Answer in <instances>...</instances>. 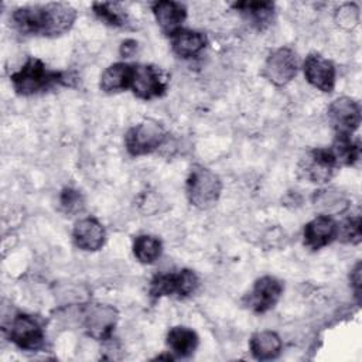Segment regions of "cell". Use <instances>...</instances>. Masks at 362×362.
Listing matches in <instances>:
<instances>
[{"label": "cell", "mask_w": 362, "mask_h": 362, "mask_svg": "<svg viewBox=\"0 0 362 362\" xmlns=\"http://www.w3.org/2000/svg\"><path fill=\"white\" fill-rule=\"evenodd\" d=\"M76 20V10L66 3L28 4L17 7L11 14L13 27L34 37H58L71 30Z\"/></svg>", "instance_id": "cell-1"}, {"label": "cell", "mask_w": 362, "mask_h": 362, "mask_svg": "<svg viewBox=\"0 0 362 362\" xmlns=\"http://www.w3.org/2000/svg\"><path fill=\"white\" fill-rule=\"evenodd\" d=\"M13 89L20 96H33L48 92L57 86H69L68 72L49 69L40 58L28 57L23 66L10 75Z\"/></svg>", "instance_id": "cell-2"}, {"label": "cell", "mask_w": 362, "mask_h": 362, "mask_svg": "<svg viewBox=\"0 0 362 362\" xmlns=\"http://www.w3.org/2000/svg\"><path fill=\"white\" fill-rule=\"evenodd\" d=\"M185 191L192 206L208 209L218 202L222 192V181L212 170L201 164H194L187 178Z\"/></svg>", "instance_id": "cell-3"}, {"label": "cell", "mask_w": 362, "mask_h": 362, "mask_svg": "<svg viewBox=\"0 0 362 362\" xmlns=\"http://www.w3.org/2000/svg\"><path fill=\"white\" fill-rule=\"evenodd\" d=\"M199 286L198 276L189 269L156 274L150 281L148 293L153 298L174 297L185 298L195 293Z\"/></svg>", "instance_id": "cell-4"}, {"label": "cell", "mask_w": 362, "mask_h": 362, "mask_svg": "<svg viewBox=\"0 0 362 362\" xmlns=\"http://www.w3.org/2000/svg\"><path fill=\"white\" fill-rule=\"evenodd\" d=\"M167 132L161 123L153 119H146L130 127L124 136V147L133 157L151 154L165 140Z\"/></svg>", "instance_id": "cell-5"}, {"label": "cell", "mask_w": 362, "mask_h": 362, "mask_svg": "<svg viewBox=\"0 0 362 362\" xmlns=\"http://www.w3.org/2000/svg\"><path fill=\"white\" fill-rule=\"evenodd\" d=\"M117 310L102 303H88L81 308L82 327L89 337L98 341L109 339L117 324Z\"/></svg>", "instance_id": "cell-6"}, {"label": "cell", "mask_w": 362, "mask_h": 362, "mask_svg": "<svg viewBox=\"0 0 362 362\" xmlns=\"http://www.w3.org/2000/svg\"><path fill=\"white\" fill-rule=\"evenodd\" d=\"M168 81L164 72L150 64H133L130 88L133 95L143 100H151L165 95Z\"/></svg>", "instance_id": "cell-7"}, {"label": "cell", "mask_w": 362, "mask_h": 362, "mask_svg": "<svg viewBox=\"0 0 362 362\" xmlns=\"http://www.w3.org/2000/svg\"><path fill=\"white\" fill-rule=\"evenodd\" d=\"M337 167L338 163L331 148L317 147L305 153V156L300 160L298 173L310 182L325 184L332 178Z\"/></svg>", "instance_id": "cell-8"}, {"label": "cell", "mask_w": 362, "mask_h": 362, "mask_svg": "<svg viewBox=\"0 0 362 362\" xmlns=\"http://www.w3.org/2000/svg\"><path fill=\"white\" fill-rule=\"evenodd\" d=\"M8 339L24 351H37L44 344V329L41 324L28 314H17L6 328Z\"/></svg>", "instance_id": "cell-9"}, {"label": "cell", "mask_w": 362, "mask_h": 362, "mask_svg": "<svg viewBox=\"0 0 362 362\" xmlns=\"http://www.w3.org/2000/svg\"><path fill=\"white\" fill-rule=\"evenodd\" d=\"M284 286L274 276H263L253 283L252 290L245 296L243 304L256 314L272 310L283 294Z\"/></svg>", "instance_id": "cell-10"}, {"label": "cell", "mask_w": 362, "mask_h": 362, "mask_svg": "<svg viewBox=\"0 0 362 362\" xmlns=\"http://www.w3.org/2000/svg\"><path fill=\"white\" fill-rule=\"evenodd\" d=\"M298 71V58L297 54L288 48L281 47L273 51L263 66L264 78L276 86L287 85Z\"/></svg>", "instance_id": "cell-11"}, {"label": "cell", "mask_w": 362, "mask_h": 362, "mask_svg": "<svg viewBox=\"0 0 362 362\" xmlns=\"http://www.w3.org/2000/svg\"><path fill=\"white\" fill-rule=\"evenodd\" d=\"M327 116L335 134H352L361 124V105L354 98L342 96L328 106Z\"/></svg>", "instance_id": "cell-12"}, {"label": "cell", "mask_w": 362, "mask_h": 362, "mask_svg": "<svg viewBox=\"0 0 362 362\" xmlns=\"http://www.w3.org/2000/svg\"><path fill=\"white\" fill-rule=\"evenodd\" d=\"M303 71L307 82L314 88L325 93L334 90L337 71L332 61L318 52H310L304 59Z\"/></svg>", "instance_id": "cell-13"}, {"label": "cell", "mask_w": 362, "mask_h": 362, "mask_svg": "<svg viewBox=\"0 0 362 362\" xmlns=\"http://www.w3.org/2000/svg\"><path fill=\"white\" fill-rule=\"evenodd\" d=\"M338 235V223L332 216L318 215L305 223L303 230L304 245L313 250L322 249L332 243Z\"/></svg>", "instance_id": "cell-14"}, {"label": "cell", "mask_w": 362, "mask_h": 362, "mask_svg": "<svg viewBox=\"0 0 362 362\" xmlns=\"http://www.w3.org/2000/svg\"><path fill=\"white\" fill-rule=\"evenodd\" d=\"M105 228L93 216L79 219L72 229V240L81 250L96 252L105 245Z\"/></svg>", "instance_id": "cell-15"}, {"label": "cell", "mask_w": 362, "mask_h": 362, "mask_svg": "<svg viewBox=\"0 0 362 362\" xmlns=\"http://www.w3.org/2000/svg\"><path fill=\"white\" fill-rule=\"evenodd\" d=\"M153 14L161 31L171 37L182 28V23L187 18V8L180 1L161 0L151 4Z\"/></svg>", "instance_id": "cell-16"}, {"label": "cell", "mask_w": 362, "mask_h": 362, "mask_svg": "<svg viewBox=\"0 0 362 362\" xmlns=\"http://www.w3.org/2000/svg\"><path fill=\"white\" fill-rule=\"evenodd\" d=\"M165 342L175 356L188 358L198 348L199 338L194 329L184 325H177L168 329Z\"/></svg>", "instance_id": "cell-17"}, {"label": "cell", "mask_w": 362, "mask_h": 362, "mask_svg": "<svg viewBox=\"0 0 362 362\" xmlns=\"http://www.w3.org/2000/svg\"><path fill=\"white\" fill-rule=\"evenodd\" d=\"M133 75V64L115 62L109 65L100 75V89L106 93L122 92L130 88Z\"/></svg>", "instance_id": "cell-18"}, {"label": "cell", "mask_w": 362, "mask_h": 362, "mask_svg": "<svg viewBox=\"0 0 362 362\" xmlns=\"http://www.w3.org/2000/svg\"><path fill=\"white\" fill-rule=\"evenodd\" d=\"M233 8L257 30L269 27L274 17V4L272 1H238L233 3Z\"/></svg>", "instance_id": "cell-19"}, {"label": "cell", "mask_w": 362, "mask_h": 362, "mask_svg": "<svg viewBox=\"0 0 362 362\" xmlns=\"http://www.w3.org/2000/svg\"><path fill=\"white\" fill-rule=\"evenodd\" d=\"M171 38V48L180 58L197 57L206 45V38L202 33L195 30L181 28Z\"/></svg>", "instance_id": "cell-20"}, {"label": "cell", "mask_w": 362, "mask_h": 362, "mask_svg": "<svg viewBox=\"0 0 362 362\" xmlns=\"http://www.w3.org/2000/svg\"><path fill=\"white\" fill-rule=\"evenodd\" d=\"M249 349L255 359L270 361L280 355L281 339L273 331H259L250 337Z\"/></svg>", "instance_id": "cell-21"}, {"label": "cell", "mask_w": 362, "mask_h": 362, "mask_svg": "<svg viewBox=\"0 0 362 362\" xmlns=\"http://www.w3.org/2000/svg\"><path fill=\"white\" fill-rule=\"evenodd\" d=\"M95 16L106 25L115 28H129L132 25V18L126 8L119 3L113 1H98L92 4Z\"/></svg>", "instance_id": "cell-22"}, {"label": "cell", "mask_w": 362, "mask_h": 362, "mask_svg": "<svg viewBox=\"0 0 362 362\" xmlns=\"http://www.w3.org/2000/svg\"><path fill=\"white\" fill-rule=\"evenodd\" d=\"M338 165H355L361 158V141L352 139V134H335L332 147Z\"/></svg>", "instance_id": "cell-23"}, {"label": "cell", "mask_w": 362, "mask_h": 362, "mask_svg": "<svg viewBox=\"0 0 362 362\" xmlns=\"http://www.w3.org/2000/svg\"><path fill=\"white\" fill-rule=\"evenodd\" d=\"M314 205L324 212L322 215L332 216L344 212L349 206V199L338 189H320L314 194Z\"/></svg>", "instance_id": "cell-24"}, {"label": "cell", "mask_w": 362, "mask_h": 362, "mask_svg": "<svg viewBox=\"0 0 362 362\" xmlns=\"http://www.w3.org/2000/svg\"><path fill=\"white\" fill-rule=\"evenodd\" d=\"M163 252V243L157 236L153 235H139L133 240V255L144 264L154 263Z\"/></svg>", "instance_id": "cell-25"}, {"label": "cell", "mask_w": 362, "mask_h": 362, "mask_svg": "<svg viewBox=\"0 0 362 362\" xmlns=\"http://www.w3.org/2000/svg\"><path fill=\"white\" fill-rule=\"evenodd\" d=\"M362 222L361 216H349L346 218L341 225H338V235L337 239H339L344 243H351V245H358L362 239Z\"/></svg>", "instance_id": "cell-26"}, {"label": "cell", "mask_w": 362, "mask_h": 362, "mask_svg": "<svg viewBox=\"0 0 362 362\" xmlns=\"http://www.w3.org/2000/svg\"><path fill=\"white\" fill-rule=\"evenodd\" d=\"M59 205H61V209L66 215H75V214H78L83 209L85 201H83V197L79 191L66 187L61 191Z\"/></svg>", "instance_id": "cell-27"}, {"label": "cell", "mask_w": 362, "mask_h": 362, "mask_svg": "<svg viewBox=\"0 0 362 362\" xmlns=\"http://www.w3.org/2000/svg\"><path fill=\"white\" fill-rule=\"evenodd\" d=\"M335 21L338 25L349 30L359 23V7L355 3H345L335 10Z\"/></svg>", "instance_id": "cell-28"}, {"label": "cell", "mask_w": 362, "mask_h": 362, "mask_svg": "<svg viewBox=\"0 0 362 362\" xmlns=\"http://www.w3.org/2000/svg\"><path fill=\"white\" fill-rule=\"evenodd\" d=\"M361 262H356V264H355V267L352 269V272H351V276H349V280H351V287H352V290H354V293H355V297H356V300L359 301V298H361Z\"/></svg>", "instance_id": "cell-29"}, {"label": "cell", "mask_w": 362, "mask_h": 362, "mask_svg": "<svg viewBox=\"0 0 362 362\" xmlns=\"http://www.w3.org/2000/svg\"><path fill=\"white\" fill-rule=\"evenodd\" d=\"M137 51V41L124 40L120 45V55L124 58H132Z\"/></svg>", "instance_id": "cell-30"}]
</instances>
